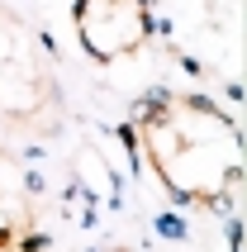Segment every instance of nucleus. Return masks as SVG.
Returning a JSON list of instances; mask_svg holds the SVG:
<instances>
[{"label": "nucleus", "instance_id": "20e7f679", "mask_svg": "<svg viewBox=\"0 0 247 252\" xmlns=\"http://www.w3.org/2000/svg\"><path fill=\"white\" fill-rule=\"evenodd\" d=\"M71 29L91 62H128L148 53L157 19L152 0H71Z\"/></svg>", "mask_w": 247, "mask_h": 252}, {"label": "nucleus", "instance_id": "f257e3e1", "mask_svg": "<svg viewBox=\"0 0 247 252\" xmlns=\"http://www.w3.org/2000/svg\"><path fill=\"white\" fill-rule=\"evenodd\" d=\"M133 138L162 190L195 210H228L243 190V128L219 100L152 91L133 110Z\"/></svg>", "mask_w": 247, "mask_h": 252}, {"label": "nucleus", "instance_id": "f03ea898", "mask_svg": "<svg viewBox=\"0 0 247 252\" xmlns=\"http://www.w3.org/2000/svg\"><path fill=\"white\" fill-rule=\"evenodd\" d=\"M62 114V76L53 48L24 14L0 0V128L43 133Z\"/></svg>", "mask_w": 247, "mask_h": 252}, {"label": "nucleus", "instance_id": "39448f33", "mask_svg": "<svg viewBox=\"0 0 247 252\" xmlns=\"http://www.w3.org/2000/svg\"><path fill=\"white\" fill-rule=\"evenodd\" d=\"M33 219H38V200H33L29 167L0 148V252L24 248L33 238Z\"/></svg>", "mask_w": 247, "mask_h": 252}, {"label": "nucleus", "instance_id": "7ed1b4c3", "mask_svg": "<svg viewBox=\"0 0 247 252\" xmlns=\"http://www.w3.org/2000/svg\"><path fill=\"white\" fill-rule=\"evenodd\" d=\"M152 19H162L166 43L185 67L223 76L243 62V0H157Z\"/></svg>", "mask_w": 247, "mask_h": 252}, {"label": "nucleus", "instance_id": "423d86ee", "mask_svg": "<svg viewBox=\"0 0 247 252\" xmlns=\"http://www.w3.org/2000/svg\"><path fill=\"white\" fill-rule=\"evenodd\" d=\"M95 252H138V248H95Z\"/></svg>", "mask_w": 247, "mask_h": 252}]
</instances>
